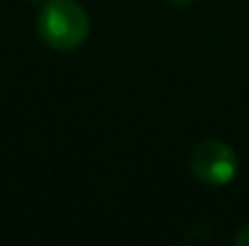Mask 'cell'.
Instances as JSON below:
<instances>
[{
  "mask_svg": "<svg viewBox=\"0 0 249 246\" xmlns=\"http://www.w3.org/2000/svg\"><path fill=\"white\" fill-rule=\"evenodd\" d=\"M39 36L56 51H73L89 36V17L75 0H49L36 19Z\"/></svg>",
  "mask_w": 249,
  "mask_h": 246,
  "instance_id": "1",
  "label": "cell"
},
{
  "mask_svg": "<svg viewBox=\"0 0 249 246\" xmlns=\"http://www.w3.org/2000/svg\"><path fill=\"white\" fill-rule=\"evenodd\" d=\"M194 176L208 186H225L237 174V155L220 140H201L189 155Z\"/></svg>",
  "mask_w": 249,
  "mask_h": 246,
  "instance_id": "2",
  "label": "cell"
},
{
  "mask_svg": "<svg viewBox=\"0 0 249 246\" xmlns=\"http://www.w3.org/2000/svg\"><path fill=\"white\" fill-rule=\"evenodd\" d=\"M235 244H240V246H249V225H245V227L240 230V234L235 237Z\"/></svg>",
  "mask_w": 249,
  "mask_h": 246,
  "instance_id": "3",
  "label": "cell"
},
{
  "mask_svg": "<svg viewBox=\"0 0 249 246\" xmlns=\"http://www.w3.org/2000/svg\"><path fill=\"white\" fill-rule=\"evenodd\" d=\"M172 2H189V0H172Z\"/></svg>",
  "mask_w": 249,
  "mask_h": 246,
  "instance_id": "4",
  "label": "cell"
}]
</instances>
